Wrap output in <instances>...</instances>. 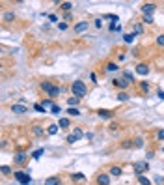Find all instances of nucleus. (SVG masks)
Listing matches in <instances>:
<instances>
[{
	"instance_id": "f257e3e1",
	"label": "nucleus",
	"mask_w": 164,
	"mask_h": 185,
	"mask_svg": "<svg viewBox=\"0 0 164 185\" xmlns=\"http://www.w3.org/2000/svg\"><path fill=\"white\" fill-rule=\"evenodd\" d=\"M71 92H73V96H77V97H84L88 94V86L82 81H75V82H71Z\"/></svg>"
},
{
	"instance_id": "f03ea898",
	"label": "nucleus",
	"mask_w": 164,
	"mask_h": 185,
	"mask_svg": "<svg viewBox=\"0 0 164 185\" xmlns=\"http://www.w3.org/2000/svg\"><path fill=\"white\" fill-rule=\"evenodd\" d=\"M15 179H17L21 185H30V183H32L30 168H28V170H17V172H15Z\"/></svg>"
},
{
	"instance_id": "7ed1b4c3",
	"label": "nucleus",
	"mask_w": 164,
	"mask_h": 185,
	"mask_svg": "<svg viewBox=\"0 0 164 185\" xmlns=\"http://www.w3.org/2000/svg\"><path fill=\"white\" fill-rule=\"evenodd\" d=\"M132 170H134L136 176H144V172L149 170V163L147 161H136V163L132 165Z\"/></svg>"
},
{
	"instance_id": "20e7f679",
	"label": "nucleus",
	"mask_w": 164,
	"mask_h": 185,
	"mask_svg": "<svg viewBox=\"0 0 164 185\" xmlns=\"http://www.w3.org/2000/svg\"><path fill=\"white\" fill-rule=\"evenodd\" d=\"M112 84H114L116 88H118V90H121V92H123V90H127V88L131 86V82H129L125 77H116V79H112Z\"/></svg>"
},
{
	"instance_id": "39448f33",
	"label": "nucleus",
	"mask_w": 164,
	"mask_h": 185,
	"mask_svg": "<svg viewBox=\"0 0 164 185\" xmlns=\"http://www.w3.org/2000/svg\"><path fill=\"white\" fill-rule=\"evenodd\" d=\"M13 163H15V165H19V167L26 165V163H28V155H26L25 152H19V153L15 155V159H13Z\"/></svg>"
},
{
	"instance_id": "423d86ee",
	"label": "nucleus",
	"mask_w": 164,
	"mask_h": 185,
	"mask_svg": "<svg viewBox=\"0 0 164 185\" xmlns=\"http://www.w3.org/2000/svg\"><path fill=\"white\" fill-rule=\"evenodd\" d=\"M95 181H97V185H110V174L101 172V174H97Z\"/></svg>"
},
{
	"instance_id": "0eeeda50",
	"label": "nucleus",
	"mask_w": 164,
	"mask_h": 185,
	"mask_svg": "<svg viewBox=\"0 0 164 185\" xmlns=\"http://www.w3.org/2000/svg\"><path fill=\"white\" fill-rule=\"evenodd\" d=\"M43 92H47V94H52V92H54V88H56V84L54 82H49V81H45V82H41V86H39Z\"/></svg>"
},
{
	"instance_id": "6e6552de",
	"label": "nucleus",
	"mask_w": 164,
	"mask_h": 185,
	"mask_svg": "<svg viewBox=\"0 0 164 185\" xmlns=\"http://www.w3.org/2000/svg\"><path fill=\"white\" fill-rule=\"evenodd\" d=\"M90 28V22L88 21H80V22H77V25H75V32L77 34H82V32H86Z\"/></svg>"
},
{
	"instance_id": "1a4fd4ad",
	"label": "nucleus",
	"mask_w": 164,
	"mask_h": 185,
	"mask_svg": "<svg viewBox=\"0 0 164 185\" xmlns=\"http://www.w3.org/2000/svg\"><path fill=\"white\" fill-rule=\"evenodd\" d=\"M11 112H13V114H26L28 108H26L25 105H21V103H15V105H11Z\"/></svg>"
},
{
	"instance_id": "9d476101",
	"label": "nucleus",
	"mask_w": 164,
	"mask_h": 185,
	"mask_svg": "<svg viewBox=\"0 0 164 185\" xmlns=\"http://www.w3.org/2000/svg\"><path fill=\"white\" fill-rule=\"evenodd\" d=\"M155 8H157V6H155L153 2H149V4H144V6H142V13H144V17H146V15H153Z\"/></svg>"
},
{
	"instance_id": "9b49d317",
	"label": "nucleus",
	"mask_w": 164,
	"mask_h": 185,
	"mask_svg": "<svg viewBox=\"0 0 164 185\" xmlns=\"http://www.w3.org/2000/svg\"><path fill=\"white\" fill-rule=\"evenodd\" d=\"M136 73H138V75H147V73H149V65L144 64V62L138 64V65H136Z\"/></svg>"
},
{
	"instance_id": "f8f14e48",
	"label": "nucleus",
	"mask_w": 164,
	"mask_h": 185,
	"mask_svg": "<svg viewBox=\"0 0 164 185\" xmlns=\"http://www.w3.org/2000/svg\"><path fill=\"white\" fill-rule=\"evenodd\" d=\"M97 114H99L101 118H105V120H112V118H114V112H112V110H106V108L97 110Z\"/></svg>"
},
{
	"instance_id": "ddd939ff",
	"label": "nucleus",
	"mask_w": 164,
	"mask_h": 185,
	"mask_svg": "<svg viewBox=\"0 0 164 185\" xmlns=\"http://www.w3.org/2000/svg\"><path fill=\"white\" fill-rule=\"evenodd\" d=\"M45 185H62V179L58 176H51V178L45 179Z\"/></svg>"
},
{
	"instance_id": "4468645a",
	"label": "nucleus",
	"mask_w": 164,
	"mask_h": 185,
	"mask_svg": "<svg viewBox=\"0 0 164 185\" xmlns=\"http://www.w3.org/2000/svg\"><path fill=\"white\" fill-rule=\"evenodd\" d=\"M121 172H123V170H121V167H116V165H114V167H110V170H108V174H110V176H116V178H120V176H121Z\"/></svg>"
},
{
	"instance_id": "2eb2a0df",
	"label": "nucleus",
	"mask_w": 164,
	"mask_h": 185,
	"mask_svg": "<svg viewBox=\"0 0 164 185\" xmlns=\"http://www.w3.org/2000/svg\"><path fill=\"white\" fill-rule=\"evenodd\" d=\"M118 64H116V62H108L106 65H105V71H108V73H114V71H118Z\"/></svg>"
},
{
	"instance_id": "dca6fc26",
	"label": "nucleus",
	"mask_w": 164,
	"mask_h": 185,
	"mask_svg": "<svg viewBox=\"0 0 164 185\" xmlns=\"http://www.w3.org/2000/svg\"><path fill=\"white\" fill-rule=\"evenodd\" d=\"M138 86H140V92H142V94H147L149 92V82L147 81H140Z\"/></svg>"
},
{
	"instance_id": "f3484780",
	"label": "nucleus",
	"mask_w": 164,
	"mask_h": 185,
	"mask_svg": "<svg viewBox=\"0 0 164 185\" xmlns=\"http://www.w3.org/2000/svg\"><path fill=\"white\" fill-rule=\"evenodd\" d=\"M58 125H60V129H67L69 125H71V120H69V118H60Z\"/></svg>"
},
{
	"instance_id": "a211bd4d",
	"label": "nucleus",
	"mask_w": 164,
	"mask_h": 185,
	"mask_svg": "<svg viewBox=\"0 0 164 185\" xmlns=\"http://www.w3.org/2000/svg\"><path fill=\"white\" fill-rule=\"evenodd\" d=\"M129 94H127V92H118V97H116V99H118V101H121V103H125V101H129Z\"/></svg>"
},
{
	"instance_id": "6ab92c4d",
	"label": "nucleus",
	"mask_w": 164,
	"mask_h": 185,
	"mask_svg": "<svg viewBox=\"0 0 164 185\" xmlns=\"http://www.w3.org/2000/svg\"><path fill=\"white\" fill-rule=\"evenodd\" d=\"M134 37H136V34H134V32H132V34H123V41H125L127 45L134 43Z\"/></svg>"
},
{
	"instance_id": "aec40b11",
	"label": "nucleus",
	"mask_w": 164,
	"mask_h": 185,
	"mask_svg": "<svg viewBox=\"0 0 164 185\" xmlns=\"http://www.w3.org/2000/svg\"><path fill=\"white\" fill-rule=\"evenodd\" d=\"M65 112L69 114V116H75V118H77V116H80V110H78L77 107H69V108H67Z\"/></svg>"
},
{
	"instance_id": "412c9836",
	"label": "nucleus",
	"mask_w": 164,
	"mask_h": 185,
	"mask_svg": "<svg viewBox=\"0 0 164 185\" xmlns=\"http://www.w3.org/2000/svg\"><path fill=\"white\" fill-rule=\"evenodd\" d=\"M60 10H63L65 13H69V11L73 10V4H71V2H62V4H60Z\"/></svg>"
},
{
	"instance_id": "4be33fe9",
	"label": "nucleus",
	"mask_w": 164,
	"mask_h": 185,
	"mask_svg": "<svg viewBox=\"0 0 164 185\" xmlns=\"http://www.w3.org/2000/svg\"><path fill=\"white\" fill-rule=\"evenodd\" d=\"M78 101H80V97H77V96L67 97V105H69V107H77V105H78Z\"/></svg>"
},
{
	"instance_id": "5701e85b",
	"label": "nucleus",
	"mask_w": 164,
	"mask_h": 185,
	"mask_svg": "<svg viewBox=\"0 0 164 185\" xmlns=\"http://www.w3.org/2000/svg\"><path fill=\"white\" fill-rule=\"evenodd\" d=\"M32 133H34L36 136H43L45 129H43V127H39V125H34V127H32Z\"/></svg>"
},
{
	"instance_id": "b1692460",
	"label": "nucleus",
	"mask_w": 164,
	"mask_h": 185,
	"mask_svg": "<svg viewBox=\"0 0 164 185\" xmlns=\"http://www.w3.org/2000/svg\"><path fill=\"white\" fill-rule=\"evenodd\" d=\"M123 77H125V79L131 82V84L134 82V73H132V71H129V69H127V71H123Z\"/></svg>"
},
{
	"instance_id": "393cba45",
	"label": "nucleus",
	"mask_w": 164,
	"mask_h": 185,
	"mask_svg": "<svg viewBox=\"0 0 164 185\" xmlns=\"http://www.w3.org/2000/svg\"><path fill=\"white\" fill-rule=\"evenodd\" d=\"M41 105H43L45 108H52V107H54V101H52L51 97H47V99H43V103H41Z\"/></svg>"
},
{
	"instance_id": "a878e982",
	"label": "nucleus",
	"mask_w": 164,
	"mask_h": 185,
	"mask_svg": "<svg viewBox=\"0 0 164 185\" xmlns=\"http://www.w3.org/2000/svg\"><path fill=\"white\" fill-rule=\"evenodd\" d=\"M138 183L140 185H151V179L146 178V176H138Z\"/></svg>"
},
{
	"instance_id": "bb28decb",
	"label": "nucleus",
	"mask_w": 164,
	"mask_h": 185,
	"mask_svg": "<svg viewBox=\"0 0 164 185\" xmlns=\"http://www.w3.org/2000/svg\"><path fill=\"white\" fill-rule=\"evenodd\" d=\"M58 129H60V125L52 124V125H49V129H47V133H49V135H56V133H58Z\"/></svg>"
},
{
	"instance_id": "cd10ccee",
	"label": "nucleus",
	"mask_w": 164,
	"mask_h": 185,
	"mask_svg": "<svg viewBox=\"0 0 164 185\" xmlns=\"http://www.w3.org/2000/svg\"><path fill=\"white\" fill-rule=\"evenodd\" d=\"M15 19V13L13 11H8V13H4V22H11Z\"/></svg>"
},
{
	"instance_id": "c85d7f7f",
	"label": "nucleus",
	"mask_w": 164,
	"mask_h": 185,
	"mask_svg": "<svg viewBox=\"0 0 164 185\" xmlns=\"http://www.w3.org/2000/svg\"><path fill=\"white\" fill-rule=\"evenodd\" d=\"M121 148H123V150H131V148H134V142H132V140H123V142H121Z\"/></svg>"
},
{
	"instance_id": "c756f323",
	"label": "nucleus",
	"mask_w": 164,
	"mask_h": 185,
	"mask_svg": "<svg viewBox=\"0 0 164 185\" xmlns=\"http://www.w3.org/2000/svg\"><path fill=\"white\" fill-rule=\"evenodd\" d=\"M73 136L77 138V140H80V138H82V136H86V135H84V133H82L78 127H75V131H73Z\"/></svg>"
},
{
	"instance_id": "7c9ffc66",
	"label": "nucleus",
	"mask_w": 164,
	"mask_h": 185,
	"mask_svg": "<svg viewBox=\"0 0 164 185\" xmlns=\"http://www.w3.org/2000/svg\"><path fill=\"white\" fill-rule=\"evenodd\" d=\"M45 153V150L43 148H39V150H36L34 153H32V159H41V155Z\"/></svg>"
},
{
	"instance_id": "2f4dec72",
	"label": "nucleus",
	"mask_w": 164,
	"mask_h": 185,
	"mask_svg": "<svg viewBox=\"0 0 164 185\" xmlns=\"http://www.w3.org/2000/svg\"><path fill=\"white\" fill-rule=\"evenodd\" d=\"M71 179H75V181H84L86 176H84V174H71Z\"/></svg>"
},
{
	"instance_id": "473e14b6",
	"label": "nucleus",
	"mask_w": 164,
	"mask_h": 185,
	"mask_svg": "<svg viewBox=\"0 0 164 185\" xmlns=\"http://www.w3.org/2000/svg\"><path fill=\"white\" fill-rule=\"evenodd\" d=\"M134 148H144V138L142 136H138L134 140Z\"/></svg>"
},
{
	"instance_id": "72a5a7b5",
	"label": "nucleus",
	"mask_w": 164,
	"mask_h": 185,
	"mask_svg": "<svg viewBox=\"0 0 164 185\" xmlns=\"http://www.w3.org/2000/svg\"><path fill=\"white\" fill-rule=\"evenodd\" d=\"M51 112H52V114H56V116H58V114H62V107H60V105H54V107L51 108Z\"/></svg>"
},
{
	"instance_id": "f704fd0d",
	"label": "nucleus",
	"mask_w": 164,
	"mask_h": 185,
	"mask_svg": "<svg viewBox=\"0 0 164 185\" xmlns=\"http://www.w3.org/2000/svg\"><path fill=\"white\" fill-rule=\"evenodd\" d=\"M108 30H110V32H118V30H121V26H120V25H116V22H112V25L108 26Z\"/></svg>"
},
{
	"instance_id": "c9c22d12",
	"label": "nucleus",
	"mask_w": 164,
	"mask_h": 185,
	"mask_svg": "<svg viewBox=\"0 0 164 185\" xmlns=\"http://www.w3.org/2000/svg\"><path fill=\"white\" fill-rule=\"evenodd\" d=\"M34 108H36L37 112H41V114H43V112H47V110H45V107H43L41 103H36V105H34Z\"/></svg>"
},
{
	"instance_id": "e433bc0d",
	"label": "nucleus",
	"mask_w": 164,
	"mask_h": 185,
	"mask_svg": "<svg viewBox=\"0 0 164 185\" xmlns=\"http://www.w3.org/2000/svg\"><path fill=\"white\" fill-rule=\"evenodd\" d=\"M157 45H158V47H164V34H160L157 37Z\"/></svg>"
},
{
	"instance_id": "4c0bfd02",
	"label": "nucleus",
	"mask_w": 164,
	"mask_h": 185,
	"mask_svg": "<svg viewBox=\"0 0 164 185\" xmlns=\"http://www.w3.org/2000/svg\"><path fill=\"white\" fill-rule=\"evenodd\" d=\"M144 22H146V25H153V15H146L144 17Z\"/></svg>"
},
{
	"instance_id": "58836bf2",
	"label": "nucleus",
	"mask_w": 164,
	"mask_h": 185,
	"mask_svg": "<svg viewBox=\"0 0 164 185\" xmlns=\"http://www.w3.org/2000/svg\"><path fill=\"white\" fill-rule=\"evenodd\" d=\"M0 170H2V174H4V176H8V174H10V172H11V168H10V167H8V165H4V167H2V168H0Z\"/></svg>"
},
{
	"instance_id": "ea45409f",
	"label": "nucleus",
	"mask_w": 164,
	"mask_h": 185,
	"mask_svg": "<svg viewBox=\"0 0 164 185\" xmlns=\"http://www.w3.org/2000/svg\"><path fill=\"white\" fill-rule=\"evenodd\" d=\"M75 142H78V140H77L73 135H69V136H67V144H75Z\"/></svg>"
},
{
	"instance_id": "a19ab883",
	"label": "nucleus",
	"mask_w": 164,
	"mask_h": 185,
	"mask_svg": "<svg viewBox=\"0 0 164 185\" xmlns=\"http://www.w3.org/2000/svg\"><path fill=\"white\" fill-rule=\"evenodd\" d=\"M157 140H164V129L157 131Z\"/></svg>"
},
{
	"instance_id": "79ce46f5",
	"label": "nucleus",
	"mask_w": 164,
	"mask_h": 185,
	"mask_svg": "<svg viewBox=\"0 0 164 185\" xmlns=\"http://www.w3.org/2000/svg\"><path fill=\"white\" fill-rule=\"evenodd\" d=\"M134 34H142V25H138V22L134 25Z\"/></svg>"
},
{
	"instance_id": "37998d69",
	"label": "nucleus",
	"mask_w": 164,
	"mask_h": 185,
	"mask_svg": "<svg viewBox=\"0 0 164 185\" xmlns=\"http://www.w3.org/2000/svg\"><path fill=\"white\" fill-rule=\"evenodd\" d=\"M93 22H95V26H97V28H101V26H103V19H95Z\"/></svg>"
},
{
	"instance_id": "c03bdc74",
	"label": "nucleus",
	"mask_w": 164,
	"mask_h": 185,
	"mask_svg": "<svg viewBox=\"0 0 164 185\" xmlns=\"http://www.w3.org/2000/svg\"><path fill=\"white\" fill-rule=\"evenodd\" d=\"M58 28L60 30H67V22H58Z\"/></svg>"
},
{
	"instance_id": "a18cd8bd",
	"label": "nucleus",
	"mask_w": 164,
	"mask_h": 185,
	"mask_svg": "<svg viewBox=\"0 0 164 185\" xmlns=\"http://www.w3.org/2000/svg\"><path fill=\"white\" fill-rule=\"evenodd\" d=\"M49 19H51V22H58V17L56 15H49Z\"/></svg>"
},
{
	"instance_id": "49530a36",
	"label": "nucleus",
	"mask_w": 164,
	"mask_h": 185,
	"mask_svg": "<svg viewBox=\"0 0 164 185\" xmlns=\"http://www.w3.org/2000/svg\"><path fill=\"white\" fill-rule=\"evenodd\" d=\"M157 96H158V99H164V90H158Z\"/></svg>"
},
{
	"instance_id": "de8ad7c7",
	"label": "nucleus",
	"mask_w": 164,
	"mask_h": 185,
	"mask_svg": "<svg viewBox=\"0 0 164 185\" xmlns=\"http://www.w3.org/2000/svg\"><path fill=\"white\" fill-rule=\"evenodd\" d=\"M90 79H91V82H97V77H95V73H91V75H90Z\"/></svg>"
},
{
	"instance_id": "09e8293b",
	"label": "nucleus",
	"mask_w": 164,
	"mask_h": 185,
	"mask_svg": "<svg viewBox=\"0 0 164 185\" xmlns=\"http://www.w3.org/2000/svg\"><path fill=\"white\" fill-rule=\"evenodd\" d=\"M162 69H164V65H162Z\"/></svg>"
},
{
	"instance_id": "8fccbe9b",
	"label": "nucleus",
	"mask_w": 164,
	"mask_h": 185,
	"mask_svg": "<svg viewBox=\"0 0 164 185\" xmlns=\"http://www.w3.org/2000/svg\"><path fill=\"white\" fill-rule=\"evenodd\" d=\"M162 8H164V6H162Z\"/></svg>"
},
{
	"instance_id": "3c124183",
	"label": "nucleus",
	"mask_w": 164,
	"mask_h": 185,
	"mask_svg": "<svg viewBox=\"0 0 164 185\" xmlns=\"http://www.w3.org/2000/svg\"><path fill=\"white\" fill-rule=\"evenodd\" d=\"M162 185H164V183H162Z\"/></svg>"
}]
</instances>
